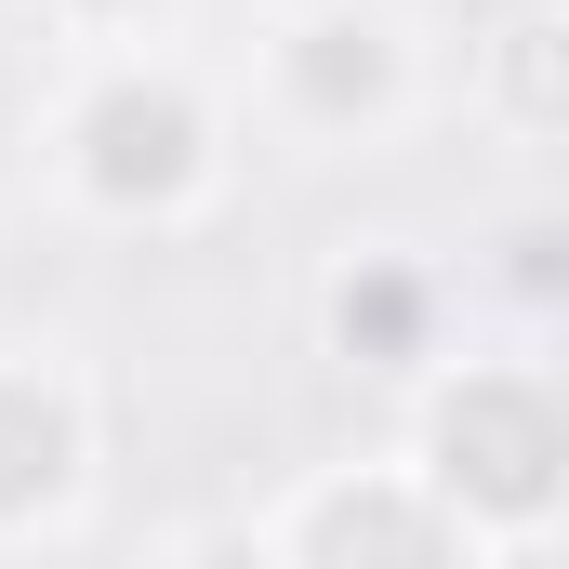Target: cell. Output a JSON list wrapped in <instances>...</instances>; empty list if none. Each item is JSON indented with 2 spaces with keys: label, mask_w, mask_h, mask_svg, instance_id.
I'll return each instance as SVG.
<instances>
[{
  "label": "cell",
  "mask_w": 569,
  "mask_h": 569,
  "mask_svg": "<svg viewBox=\"0 0 569 569\" xmlns=\"http://www.w3.org/2000/svg\"><path fill=\"white\" fill-rule=\"evenodd\" d=\"M279 569H477L490 543L437 503L425 477H358V490H318L291 530H266Z\"/></svg>",
  "instance_id": "obj_4"
},
{
  "label": "cell",
  "mask_w": 569,
  "mask_h": 569,
  "mask_svg": "<svg viewBox=\"0 0 569 569\" xmlns=\"http://www.w3.org/2000/svg\"><path fill=\"white\" fill-rule=\"evenodd\" d=\"M425 477L437 503L490 543H543V517H557V398H543V371L530 358H463L450 385H437L425 411Z\"/></svg>",
  "instance_id": "obj_1"
},
{
  "label": "cell",
  "mask_w": 569,
  "mask_h": 569,
  "mask_svg": "<svg viewBox=\"0 0 569 569\" xmlns=\"http://www.w3.org/2000/svg\"><path fill=\"white\" fill-rule=\"evenodd\" d=\"M557 27H569L557 0H517V13L477 40V80H490V107H503V133H517V146H543V133H557V107H569V93H557V53H569Z\"/></svg>",
  "instance_id": "obj_6"
},
{
  "label": "cell",
  "mask_w": 569,
  "mask_h": 569,
  "mask_svg": "<svg viewBox=\"0 0 569 569\" xmlns=\"http://www.w3.org/2000/svg\"><path fill=\"white\" fill-rule=\"evenodd\" d=\"M53 13H67V27H133L146 0H53Z\"/></svg>",
  "instance_id": "obj_9"
},
{
  "label": "cell",
  "mask_w": 569,
  "mask_h": 569,
  "mask_svg": "<svg viewBox=\"0 0 569 569\" xmlns=\"http://www.w3.org/2000/svg\"><path fill=\"white\" fill-rule=\"evenodd\" d=\"M212 107H199V80H172V67H107L93 93H80V120H67V186L80 199H107V212H186V199H212Z\"/></svg>",
  "instance_id": "obj_2"
},
{
  "label": "cell",
  "mask_w": 569,
  "mask_h": 569,
  "mask_svg": "<svg viewBox=\"0 0 569 569\" xmlns=\"http://www.w3.org/2000/svg\"><path fill=\"white\" fill-rule=\"evenodd\" d=\"M266 93H279L305 133H385L398 107H411V27L398 13H371V0H318V13H291L279 40H266Z\"/></svg>",
  "instance_id": "obj_3"
},
{
  "label": "cell",
  "mask_w": 569,
  "mask_h": 569,
  "mask_svg": "<svg viewBox=\"0 0 569 569\" xmlns=\"http://www.w3.org/2000/svg\"><path fill=\"white\" fill-rule=\"evenodd\" d=\"M186 569H279V543H266V530H199Z\"/></svg>",
  "instance_id": "obj_8"
},
{
  "label": "cell",
  "mask_w": 569,
  "mask_h": 569,
  "mask_svg": "<svg viewBox=\"0 0 569 569\" xmlns=\"http://www.w3.org/2000/svg\"><path fill=\"white\" fill-rule=\"evenodd\" d=\"M93 490V411L67 371L40 358H0V543L13 530H67Z\"/></svg>",
  "instance_id": "obj_5"
},
{
  "label": "cell",
  "mask_w": 569,
  "mask_h": 569,
  "mask_svg": "<svg viewBox=\"0 0 569 569\" xmlns=\"http://www.w3.org/2000/svg\"><path fill=\"white\" fill-rule=\"evenodd\" d=\"M331 331H345V358L371 345V371H411L425 358V279L411 266H358V279L331 291Z\"/></svg>",
  "instance_id": "obj_7"
}]
</instances>
